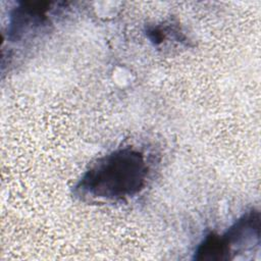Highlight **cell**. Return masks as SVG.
<instances>
[{
    "mask_svg": "<svg viewBox=\"0 0 261 261\" xmlns=\"http://www.w3.org/2000/svg\"><path fill=\"white\" fill-rule=\"evenodd\" d=\"M149 167L139 150L126 147L99 158L73 189L85 201H121L139 194L145 187Z\"/></svg>",
    "mask_w": 261,
    "mask_h": 261,
    "instance_id": "6da1fadb",
    "label": "cell"
},
{
    "mask_svg": "<svg viewBox=\"0 0 261 261\" xmlns=\"http://www.w3.org/2000/svg\"><path fill=\"white\" fill-rule=\"evenodd\" d=\"M220 237L226 259H232V255L254 250L260 244V214L251 210L241 216Z\"/></svg>",
    "mask_w": 261,
    "mask_h": 261,
    "instance_id": "7a4b0ae2",
    "label": "cell"
},
{
    "mask_svg": "<svg viewBox=\"0 0 261 261\" xmlns=\"http://www.w3.org/2000/svg\"><path fill=\"white\" fill-rule=\"evenodd\" d=\"M51 8L43 7L42 3H24L16 7L8 25V39L11 42H20L34 38L49 25L47 11Z\"/></svg>",
    "mask_w": 261,
    "mask_h": 261,
    "instance_id": "3957f363",
    "label": "cell"
}]
</instances>
